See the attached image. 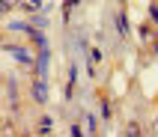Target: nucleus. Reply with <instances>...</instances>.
Returning a JSON list of instances; mask_svg holds the SVG:
<instances>
[{"mask_svg": "<svg viewBox=\"0 0 158 137\" xmlns=\"http://www.w3.org/2000/svg\"><path fill=\"white\" fill-rule=\"evenodd\" d=\"M6 9H9V3H6V0H0V15H3Z\"/></svg>", "mask_w": 158, "mask_h": 137, "instance_id": "nucleus-4", "label": "nucleus"}, {"mask_svg": "<svg viewBox=\"0 0 158 137\" xmlns=\"http://www.w3.org/2000/svg\"><path fill=\"white\" fill-rule=\"evenodd\" d=\"M12 54H15V57H18L21 63H33V57H30V54H27L24 48H12Z\"/></svg>", "mask_w": 158, "mask_h": 137, "instance_id": "nucleus-1", "label": "nucleus"}, {"mask_svg": "<svg viewBox=\"0 0 158 137\" xmlns=\"http://www.w3.org/2000/svg\"><path fill=\"white\" fill-rule=\"evenodd\" d=\"M36 98H39V102H45V98H48V93H45V84H42V81L36 84Z\"/></svg>", "mask_w": 158, "mask_h": 137, "instance_id": "nucleus-2", "label": "nucleus"}, {"mask_svg": "<svg viewBox=\"0 0 158 137\" xmlns=\"http://www.w3.org/2000/svg\"><path fill=\"white\" fill-rule=\"evenodd\" d=\"M45 68H48V51H42V57H39V72H42V77H45Z\"/></svg>", "mask_w": 158, "mask_h": 137, "instance_id": "nucleus-3", "label": "nucleus"}]
</instances>
